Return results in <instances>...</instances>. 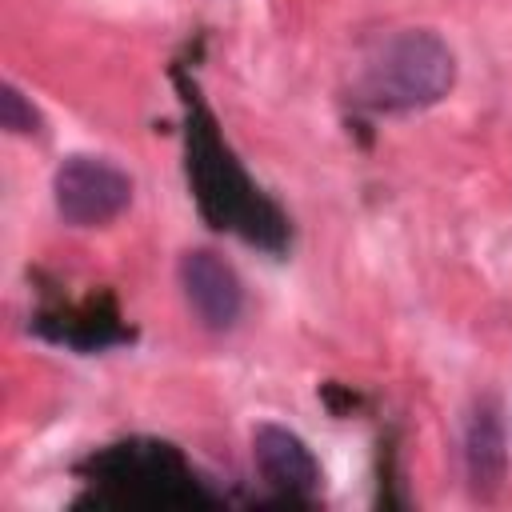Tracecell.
<instances>
[{
	"instance_id": "6",
	"label": "cell",
	"mask_w": 512,
	"mask_h": 512,
	"mask_svg": "<svg viewBox=\"0 0 512 512\" xmlns=\"http://www.w3.org/2000/svg\"><path fill=\"white\" fill-rule=\"evenodd\" d=\"M176 284L204 332H232L244 316V280L240 272L212 248H184L176 260Z\"/></svg>"
},
{
	"instance_id": "8",
	"label": "cell",
	"mask_w": 512,
	"mask_h": 512,
	"mask_svg": "<svg viewBox=\"0 0 512 512\" xmlns=\"http://www.w3.org/2000/svg\"><path fill=\"white\" fill-rule=\"evenodd\" d=\"M464 472L472 496H492L508 476V420L492 392L476 396L464 416Z\"/></svg>"
},
{
	"instance_id": "4",
	"label": "cell",
	"mask_w": 512,
	"mask_h": 512,
	"mask_svg": "<svg viewBox=\"0 0 512 512\" xmlns=\"http://www.w3.org/2000/svg\"><path fill=\"white\" fill-rule=\"evenodd\" d=\"M28 328L60 348H72L80 356L108 352L136 340V328L124 320L116 296L108 288H92L88 296L72 300L60 292V284H48L36 292V308L28 316Z\"/></svg>"
},
{
	"instance_id": "7",
	"label": "cell",
	"mask_w": 512,
	"mask_h": 512,
	"mask_svg": "<svg viewBox=\"0 0 512 512\" xmlns=\"http://www.w3.org/2000/svg\"><path fill=\"white\" fill-rule=\"evenodd\" d=\"M252 464L280 504H316L324 488V468L304 444V436L276 420L252 428Z\"/></svg>"
},
{
	"instance_id": "9",
	"label": "cell",
	"mask_w": 512,
	"mask_h": 512,
	"mask_svg": "<svg viewBox=\"0 0 512 512\" xmlns=\"http://www.w3.org/2000/svg\"><path fill=\"white\" fill-rule=\"evenodd\" d=\"M0 124H4V132H12V136H36V132L44 128L36 104H32L12 80L0 84Z\"/></svg>"
},
{
	"instance_id": "5",
	"label": "cell",
	"mask_w": 512,
	"mask_h": 512,
	"mask_svg": "<svg viewBox=\"0 0 512 512\" xmlns=\"http://www.w3.org/2000/svg\"><path fill=\"white\" fill-rule=\"evenodd\" d=\"M52 204L72 228H100L132 204V176L104 156L76 152L52 172Z\"/></svg>"
},
{
	"instance_id": "1",
	"label": "cell",
	"mask_w": 512,
	"mask_h": 512,
	"mask_svg": "<svg viewBox=\"0 0 512 512\" xmlns=\"http://www.w3.org/2000/svg\"><path fill=\"white\" fill-rule=\"evenodd\" d=\"M176 96H180V140H184V180L200 220L216 232L244 240L268 256H284L292 248L288 212L248 176L244 160L220 132L216 112L208 108L200 80L188 64H172Z\"/></svg>"
},
{
	"instance_id": "3",
	"label": "cell",
	"mask_w": 512,
	"mask_h": 512,
	"mask_svg": "<svg viewBox=\"0 0 512 512\" xmlns=\"http://www.w3.org/2000/svg\"><path fill=\"white\" fill-rule=\"evenodd\" d=\"M456 84V52L432 28L380 36L356 64L348 100L372 116H408L440 104Z\"/></svg>"
},
{
	"instance_id": "2",
	"label": "cell",
	"mask_w": 512,
	"mask_h": 512,
	"mask_svg": "<svg viewBox=\"0 0 512 512\" xmlns=\"http://www.w3.org/2000/svg\"><path fill=\"white\" fill-rule=\"evenodd\" d=\"M80 480L76 508L160 512V508H216L228 492L204 476L180 444L160 436H128L92 448L72 464Z\"/></svg>"
}]
</instances>
